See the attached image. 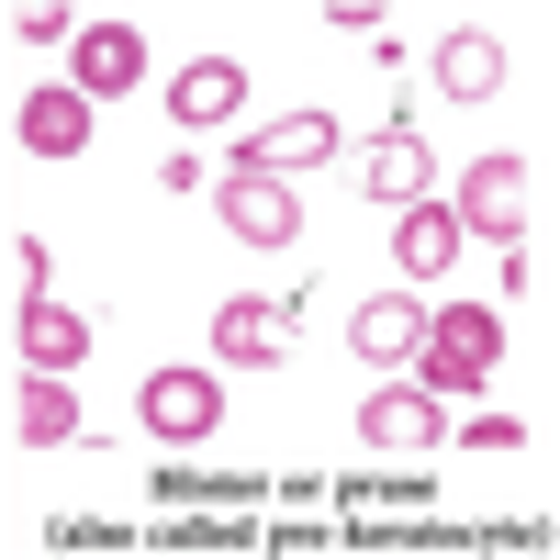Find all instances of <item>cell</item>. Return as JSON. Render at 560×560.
Listing matches in <instances>:
<instances>
[{
	"mask_svg": "<svg viewBox=\"0 0 560 560\" xmlns=\"http://www.w3.org/2000/svg\"><path fill=\"white\" fill-rule=\"evenodd\" d=\"M213 202H224V236H247V247H292L303 236L292 179H269V168H213Z\"/></svg>",
	"mask_w": 560,
	"mask_h": 560,
	"instance_id": "277c9868",
	"label": "cell"
},
{
	"mask_svg": "<svg viewBox=\"0 0 560 560\" xmlns=\"http://www.w3.org/2000/svg\"><path fill=\"white\" fill-rule=\"evenodd\" d=\"M459 247H471V236H459V213H448L438 191L393 213V269H404V280H448V269H459Z\"/></svg>",
	"mask_w": 560,
	"mask_h": 560,
	"instance_id": "ba28073f",
	"label": "cell"
},
{
	"mask_svg": "<svg viewBox=\"0 0 560 560\" xmlns=\"http://www.w3.org/2000/svg\"><path fill=\"white\" fill-rule=\"evenodd\" d=\"M359 179H370V202H427V191H438V158H427V135H415V124H393L382 147H370Z\"/></svg>",
	"mask_w": 560,
	"mask_h": 560,
	"instance_id": "9a60e30c",
	"label": "cell"
},
{
	"mask_svg": "<svg viewBox=\"0 0 560 560\" xmlns=\"http://www.w3.org/2000/svg\"><path fill=\"white\" fill-rule=\"evenodd\" d=\"M359 438H370V448H438V438H448V404L415 393V382H382V393L359 404Z\"/></svg>",
	"mask_w": 560,
	"mask_h": 560,
	"instance_id": "9c48e42d",
	"label": "cell"
},
{
	"mask_svg": "<svg viewBox=\"0 0 560 560\" xmlns=\"http://www.w3.org/2000/svg\"><path fill=\"white\" fill-rule=\"evenodd\" d=\"M12 34H23V45H79V12H68V0H34Z\"/></svg>",
	"mask_w": 560,
	"mask_h": 560,
	"instance_id": "e0dca14e",
	"label": "cell"
},
{
	"mask_svg": "<svg viewBox=\"0 0 560 560\" xmlns=\"http://www.w3.org/2000/svg\"><path fill=\"white\" fill-rule=\"evenodd\" d=\"M213 359L224 370H280L292 359V325H280L269 303H213Z\"/></svg>",
	"mask_w": 560,
	"mask_h": 560,
	"instance_id": "4fadbf2b",
	"label": "cell"
},
{
	"mask_svg": "<svg viewBox=\"0 0 560 560\" xmlns=\"http://www.w3.org/2000/svg\"><path fill=\"white\" fill-rule=\"evenodd\" d=\"M168 113H179V135L236 124V113H247V68H236V57H191V68L168 79Z\"/></svg>",
	"mask_w": 560,
	"mask_h": 560,
	"instance_id": "30bf717a",
	"label": "cell"
},
{
	"mask_svg": "<svg viewBox=\"0 0 560 560\" xmlns=\"http://www.w3.org/2000/svg\"><path fill=\"white\" fill-rule=\"evenodd\" d=\"M90 124H102V113H90L68 79H45V90H23V102H12L23 158H79V147H90Z\"/></svg>",
	"mask_w": 560,
	"mask_h": 560,
	"instance_id": "52a82bcc",
	"label": "cell"
},
{
	"mask_svg": "<svg viewBox=\"0 0 560 560\" xmlns=\"http://www.w3.org/2000/svg\"><path fill=\"white\" fill-rule=\"evenodd\" d=\"M325 158H337V113H280V124L236 135V158H224V168H269V179H303V168H325Z\"/></svg>",
	"mask_w": 560,
	"mask_h": 560,
	"instance_id": "8992f818",
	"label": "cell"
},
{
	"mask_svg": "<svg viewBox=\"0 0 560 560\" xmlns=\"http://www.w3.org/2000/svg\"><path fill=\"white\" fill-rule=\"evenodd\" d=\"M179 560H224V549H179Z\"/></svg>",
	"mask_w": 560,
	"mask_h": 560,
	"instance_id": "ac0fdd59",
	"label": "cell"
},
{
	"mask_svg": "<svg viewBox=\"0 0 560 560\" xmlns=\"http://www.w3.org/2000/svg\"><path fill=\"white\" fill-rule=\"evenodd\" d=\"M23 359L68 382V370L90 359V314H79V303H57V292H34V303H23Z\"/></svg>",
	"mask_w": 560,
	"mask_h": 560,
	"instance_id": "5bb4252c",
	"label": "cell"
},
{
	"mask_svg": "<svg viewBox=\"0 0 560 560\" xmlns=\"http://www.w3.org/2000/svg\"><path fill=\"white\" fill-rule=\"evenodd\" d=\"M12 427H23V448H57V438H79V393L57 382V370H34V382H23V415H12Z\"/></svg>",
	"mask_w": 560,
	"mask_h": 560,
	"instance_id": "2e32d148",
	"label": "cell"
},
{
	"mask_svg": "<svg viewBox=\"0 0 560 560\" xmlns=\"http://www.w3.org/2000/svg\"><path fill=\"white\" fill-rule=\"evenodd\" d=\"M493 359H504V314L493 303H438L427 314V348H415V393L459 404V393L493 382Z\"/></svg>",
	"mask_w": 560,
	"mask_h": 560,
	"instance_id": "6da1fadb",
	"label": "cell"
},
{
	"mask_svg": "<svg viewBox=\"0 0 560 560\" xmlns=\"http://www.w3.org/2000/svg\"><path fill=\"white\" fill-rule=\"evenodd\" d=\"M348 348H359L370 370H415V348H427V303H415V292H382V303H359Z\"/></svg>",
	"mask_w": 560,
	"mask_h": 560,
	"instance_id": "8fae6325",
	"label": "cell"
},
{
	"mask_svg": "<svg viewBox=\"0 0 560 560\" xmlns=\"http://www.w3.org/2000/svg\"><path fill=\"white\" fill-rule=\"evenodd\" d=\"M448 213H459V236L516 247V236H527V158H471V168H459V191H448Z\"/></svg>",
	"mask_w": 560,
	"mask_h": 560,
	"instance_id": "3957f363",
	"label": "cell"
},
{
	"mask_svg": "<svg viewBox=\"0 0 560 560\" xmlns=\"http://www.w3.org/2000/svg\"><path fill=\"white\" fill-rule=\"evenodd\" d=\"M427 79L448 90V102H493V90H504V45H493L482 23H459V34H438V57H427Z\"/></svg>",
	"mask_w": 560,
	"mask_h": 560,
	"instance_id": "7c38bea8",
	"label": "cell"
},
{
	"mask_svg": "<svg viewBox=\"0 0 560 560\" xmlns=\"http://www.w3.org/2000/svg\"><path fill=\"white\" fill-rule=\"evenodd\" d=\"M135 79H147V34H135V23H79V45H68V90H79V102L102 113V102H124Z\"/></svg>",
	"mask_w": 560,
	"mask_h": 560,
	"instance_id": "5b68a950",
	"label": "cell"
},
{
	"mask_svg": "<svg viewBox=\"0 0 560 560\" xmlns=\"http://www.w3.org/2000/svg\"><path fill=\"white\" fill-rule=\"evenodd\" d=\"M135 415H147V438H168V448H202V438L224 427V382H213V370H191V359H168V370H147Z\"/></svg>",
	"mask_w": 560,
	"mask_h": 560,
	"instance_id": "7a4b0ae2",
	"label": "cell"
}]
</instances>
